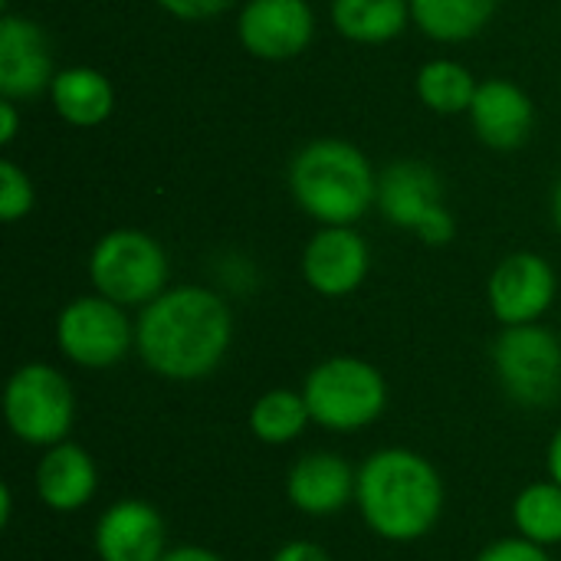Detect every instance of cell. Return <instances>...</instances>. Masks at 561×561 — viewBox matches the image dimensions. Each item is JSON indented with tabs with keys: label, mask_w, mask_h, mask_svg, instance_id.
Listing matches in <instances>:
<instances>
[{
	"label": "cell",
	"mask_w": 561,
	"mask_h": 561,
	"mask_svg": "<svg viewBox=\"0 0 561 561\" xmlns=\"http://www.w3.org/2000/svg\"><path fill=\"white\" fill-rule=\"evenodd\" d=\"M375 207L401 230H411L427 247H447L457 233L454 214L444 204V181L427 161H394L378 174Z\"/></svg>",
	"instance_id": "obj_8"
},
{
	"label": "cell",
	"mask_w": 561,
	"mask_h": 561,
	"mask_svg": "<svg viewBox=\"0 0 561 561\" xmlns=\"http://www.w3.org/2000/svg\"><path fill=\"white\" fill-rule=\"evenodd\" d=\"M56 345L66 362L85 371L122 365L135 348V322L128 309L92 293L69 299L56 316Z\"/></svg>",
	"instance_id": "obj_9"
},
{
	"label": "cell",
	"mask_w": 561,
	"mask_h": 561,
	"mask_svg": "<svg viewBox=\"0 0 561 561\" xmlns=\"http://www.w3.org/2000/svg\"><path fill=\"white\" fill-rule=\"evenodd\" d=\"M299 266L316 296L345 299L368 279L371 250L355 227H322L309 237Z\"/></svg>",
	"instance_id": "obj_12"
},
{
	"label": "cell",
	"mask_w": 561,
	"mask_h": 561,
	"mask_svg": "<svg viewBox=\"0 0 561 561\" xmlns=\"http://www.w3.org/2000/svg\"><path fill=\"white\" fill-rule=\"evenodd\" d=\"M355 506L378 539L411 546L437 529L447 506V486L424 454L381 447L358 467Z\"/></svg>",
	"instance_id": "obj_2"
},
{
	"label": "cell",
	"mask_w": 561,
	"mask_h": 561,
	"mask_svg": "<svg viewBox=\"0 0 561 561\" xmlns=\"http://www.w3.org/2000/svg\"><path fill=\"white\" fill-rule=\"evenodd\" d=\"M33 204H36V191H33L30 174L16 161L3 158L0 161V220L16 224L30 217Z\"/></svg>",
	"instance_id": "obj_24"
},
{
	"label": "cell",
	"mask_w": 561,
	"mask_h": 561,
	"mask_svg": "<svg viewBox=\"0 0 561 561\" xmlns=\"http://www.w3.org/2000/svg\"><path fill=\"white\" fill-rule=\"evenodd\" d=\"M243 49L263 62H286L309 49L316 13L309 0H247L237 16Z\"/></svg>",
	"instance_id": "obj_11"
},
{
	"label": "cell",
	"mask_w": 561,
	"mask_h": 561,
	"mask_svg": "<svg viewBox=\"0 0 561 561\" xmlns=\"http://www.w3.org/2000/svg\"><path fill=\"white\" fill-rule=\"evenodd\" d=\"M36 496L49 513L69 516L85 510L99 493V467L92 454L72 440H62L43 450L33 477Z\"/></svg>",
	"instance_id": "obj_17"
},
{
	"label": "cell",
	"mask_w": 561,
	"mask_h": 561,
	"mask_svg": "<svg viewBox=\"0 0 561 561\" xmlns=\"http://www.w3.org/2000/svg\"><path fill=\"white\" fill-rule=\"evenodd\" d=\"M161 561H224L217 552L204 549V546H178V549H168V556Z\"/></svg>",
	"instance_id": "obj_29"
},
{
	"label": "cell",
	"mask_w": 561,
	"mask_h": 561,
	"mask_svg": "<svg viewBox=\"0 0 561 561\" xmlns=\"http://www.w3.org/2000/svg\"><path fill=\"white\" fill-rule=\"evenodd\" d=\"M250 434L266 444V447H286L293 440H299L306 434V427L312 424L309 404L302 398V391H289V388H273L266 394H260L250 408Z\"/></svg>",
	"instance_id": "obj_21"
},
{
	"label": "cell",
	"mask_w": 561,
	"mask_h": 561,
	"mask_svg": "<svg viewBox=\"0 0 561 561\" xmlns=\"http://www.w3.org/2000/svg\"><path fill=\"white\" fill-rule=\"evenodd\" d=\"M164 13L178 16V20H187V23H201V20H210V16H220L224 10L233 7V0H154Z\"/></svg>",
	"instance_id": "obj_26"
},
{
	"label": "cell",
	"mask_w": 561,
	"mask_h": 561,
	"mask_svg": "<svg viewBox=\"0 0 561 561\" xmlns=\"http://www.w3.org/2000/svg\"><path fill=\"white\" fill-rule=\"evenodd\" d=\"M500 0H411L414 26L437 43H467L496 16Z\"/></svg>",
	"instance_id": "obj_20"
},
{
	"label": "cell",
	"mask_w": 561,
	"mask_h": 561,
	"mask_svg": "<svg viewBox=\"0 0 561 561\" xmlns=\"http://www.w3.org/2000/svg\"><path fill=\"white\" fill-rule=\"evenodd\" d=\"M546 467H549V480H556L561 486V427L552 434L549 450H546Z\"/></svg>",
	"instance_id": "obj_30"
},
{
	"label": "cell",
	"mask_w": 561,
	"mask_h": 561,
	"mask_svg": "<svg viewBox=\"0 0 561 561\" xmlns=\"http://www.w3.org/2000/svg\"><path fill=\"white\" fill-rule=\"evenodd\" d=\"M302 398L309 404L312 424L355 434L371 427L388 408V381L385 375L358 358V355H332L322 358L302 381Z\"/></svg>",
	"instance_id": "obj_4"
},
{
	"label": "cell",
	"mask_w": 561,
	"mask_h": 561,
	"mask_svg": "<svg viewBox=\"0 0 561 561\" xmlns=\"http://www.w3.org/2000/svg\"><path fill=\"white\" fill-rule=\"evenodd\" d=\"M355 483L358 470L332 454V450H312L302 454L289 473H286V500L312 519L339 516L348 503H355Z\"/></svg>",
	"instance_id": "obj_15"
},
{
	"label": "cell",
	"mask_w": 561,
	"mask_h": 561,
	"mask_svg": "<svg viewBox=\"0 0 561 561\" xmlns=\"http://www.w3.org/2000/svg\"><path fill=\"white\" fill-rule=\"evenodd\" d=\"M493 371L500 388L523 408H549L561 394V335L542 322L503 325L493 348Z\"/></svg>",
	"instance_id": "obj_7"
},
{
	"label": "cell",
	"mask_w": 561,
	"mask_h": 561,
	"mask_svg": "<svg viewBox=\"0 0 561 561\" xmlns=\"http://www.w3.org/2000/svg\"><path fill=\"white\" fill-rule=\"evenodd\" d=\"M559 293V276L542 253L519 250L503 256L486 283V302L500 325L539 322Z\"/></svg>",
	"instance_id": "obj_10"
},
{
	"label": "cell",
	"mask_w": 561,
	"mask_h": 561,
	"mask_svg": "<svg viewBox=\"0 0 561 561\" xmlns=\"http://www.w3.org/2000/svg\"><path fill=\"white\" fill-rule=\"evenodd\" d=\"M513 526L516 536L556 549L561 546V486L556 480H536L513 500Z\"/></svg>",
	"instance_id": "obj_23"
},
{
	"label": "cell",
	"mask_w": 561,
	"mask_h": 561,
	"mask_svg": "<svg viewBox=\"0 0 561 561\" xmlns=\"http://www.w3.org/2000/svg\"><path fill=\"white\" fill-rule=\"evenodd\" d=\"M49 99H53L56 115L72 128H95L115 108V89L108 76L92 66L59 69L49 85Z\"/></svg>",
	"instance_id": "obj_18"
},
{
	"label": "cell",
	"mask_w": 561,
	"mask_h": 561,
	"mask_svg": "<svg viewBox=\"0 0 561 561\" xmlns=\"http://www.w3.org/2000/svg\"><path fill=\"white\" fill-rule=\"evenodd\" d=\"M289 194L322 227H355L378 197L368 154L342 138H316L289 161Z\"/></svg>",
	"instance_id": "obj_3"
},
{
	"label": "cell",
	"mask_w": 561,
	"mask_h": 561,
	"mask_svg": "<svg viewBox=\"0 0 561 561\" xmlns=\"http://www.w3.org/2000/svg\"><path fill=\"white\" fill-rule=\"evenodd\" d=\"M89 283L125 309H145L168 289V253L145 230H108L89 253Z\"/></svg>",
	"instance_id": "obj_5"
},
{
	"label": "cell",
	"mask_w": 561,
	"mask_h": 561,
	"mask_svg": "<svg viewBox=\"0 0 561 561\" xmlns=\"http://www.w3.org/2000/svg\"><path fill=\"white\" fill-rule=\"evenodd\" d=\"M470 125L477 138L493 151H516L529 141L536 125V105L529 92L513 79H483L473 105H470Z\"/></svg>",
	"instance_id": "obj_16"
},
{
	"label": "cell",
	"mask_w": 561,
	"mask_h": 561,
	"mask_svg": "<svg viewBox=\"0 0 561 561\" xmlns=\"http://www.w3.org/2000/svg\"><path fill=\"white\" fill-rule=\"evenodd\" d=\"M559 335H561V329H559Z\"/></svg>",
	"instance_id": "obj_33"
},
{
	"label": "cell",
	"mask_w": 561,
	"mask_h": 561,
	"mask_svg": "<svg viewBox=\"0 0 561 561\" xmlns=\"http://www.w3.org/2000/svg\"><path fill=\"white\" fill-rule=\"evenodd\" d=\"M59 69H53L49 39L39 23L3 13L0 16V95L23 102L49 92Z\"/></svg>",
	"instance_id": "obj_14"
},
{
	"label": "cell",
	"mask_w": 561,
	"mask_h": 561,
	"mask_svg": "<svg viewBox=\"0 0 561 561\" xmlns=\"http://www.w3.org/2000/svg\"><path fill=\"white\" fill-rule=\"evenodd\" d=\"M552 224H556V230H559L561 237V178L552 187Z\"/></svg>",
	"instance_id": "obj_32"
},
{
	"label": "cell",
	"mask_w": 561,
	"mask_h": 561,
	"mask_svg": "<svg viewBox=\"0 0 561 561\" xmlns=\"http://www.w3.org/2000/svg\"><path fill=\"white\" fill-rule=\"evenodd\" d=\"M414 89L434 115H467L480 82L457 59H431L417 69Z\"/></svg>",
	"instance_id": "obj_22"
},
{
	"label": "cell",
	"mask_w": 561,
	"mask_h": 561,
	"mask_svg": "<svg viewBox=\"0 0 561 561\" xmlns=\"http://www.w3.org/2000/svg\"><path fill=\"white\" fill-rule=\"evenodd\" d=\"M473 561H552L549 549L523 539V536H510V539H496L490 542Z\"/></svg>",
	"instance_id": "obj_25"
},
{
	"label": "cell",
	"mask_w": 561,
	"mask_h": 561,
	"mask_svg": "<svg viewBox=\"0 0 561 561\" xmlns=\"http://www.w3.org/2000/svg\"><path fill=\"white\" fill-rule=\"evenodd\" d=\"M233 345V312L207 286H168L138 309L135 355L164 381H201L214 375Z\"/></svg>",
	"instance_id": "obj_1"
},
{
	"label": "cell",
	"mask_w": 561,
	"mask_h": 561,
	"mask_svg": "<svg viewBox=\"0 0 561 561\" xmlns=\"http://www.w3.org/2000/svg\"><path fill=\"white\" fill-rule=\"evenodd\" d=\"M270 561H332V556L322 546L309 542V539H289L273 552Z\"/></svg>",
	"instance_id": "obj_27"
},
{
	"label": "cell",
	"mask_w": 561,
	"mask_h": 561,
	"mask_svg": "<svg viewBox=\"0 0 561 561\" xmlns=\"http://www.w3.org/2000/svg\"><path fill=\"white\" fill-rule=\"evenodd\" d=\"M99 561H161L168 556V526L148 500L112 503L92 529Z\"/></svg>",
	"instance_id": "obj_13"
},
{
	"label": "cell",
	"mask_w": 561,
	"mask_h": 561,
	"mask_svg": "<svg viewBox=\"0 0 561 561\" xmlns=\"http://www.w3.org/2000/svg\"><path fill=\"white\" fill-rule=\"evenodd\" d=\"M10 516H13V493H10V483L0 486V526H10Z\"/></svg>",
	"instance_id": "obj_31"
},
{
	"label": "cell",
	"mask_w": 561,
	"mask_h": 561,
	"mask_svg": "<svg viewBox=\"0 0 561 561\" xmlns=\"http://www.w3.org/2000/svg\"><path fill=\"white\" fill-rule=\"evenodd\" d=\"M20 131V112L13 99H0V145L10 148Z\"/></svg>",
	"instance_id": "obj_28"
},
{
	"label": "cell",
	"mask_w": 561,
	"mask_h": 561,
	"mask_svg": "<svg viewBox=\"0 0 561 561\" xmlns=\"http://www.w3.org/2000/svg\"><path fill=\"white\" fill-rule=\"evenodd\" d=\"M329 16L345 39L365 46L391 43L414 23L411 0H332Z\"/></svg>",
	"instance_id": "obj_19"
},
{
	"label": "cell",
	"mask_w": 561,
	"mask_h": 561,
	"mask_svg": "<svg viewBox=\"0 0 561 561\" xmlns=\"http://www.w3.org/2000/svg\"><path fill=\"white\" fill-rule=\"evenodd\" d=\"M3 421L20 444L36 450L69 440L76 427V391L69 378L46 362L20 365L3 388Z\"/></svg>",
	"instance_id": "obj_6"
}]
</instances>
